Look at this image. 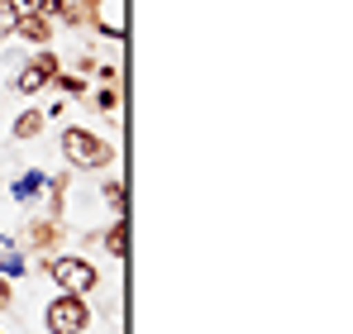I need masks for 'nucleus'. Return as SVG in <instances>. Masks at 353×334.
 Masks as SVG:
<instances>
[{
  "mask_svg": "<svg viewBox=\"0 0 353 334\" xmlns=\"http://www.w3.org/2000/svg\"><path fill=\"white\" fill-rule=\"evenodd\" d=\"M14 34L29 39V43H48V39H53V19H48V14H19Z\"/></svg>",
  "mask_w": 353,
  "mask_h": 334,
  "instance_id": "obj_5",
  "label": "nucleus"
},
{
  "mask_svg": "<svg viewBox=\"0 0 353 334\" xmlns=\"http://www.w3.org/2000/svg\"><path fill=\"white\" fill-rule=\"evenodd\" d=\"M53 77H58V53H34V62L19 72V91L34 96V91H43Z\"/></svg>",
  "mask_w": 353,
  "mask_h": 334,
  "instance_id": "obj_4",
  "label": "nucleus"
},
{
  "mask_svg": "<svg viewBox=\"0 0 353 334\" xmlns=\"http://www.w3.org/2000/svg\"><path fill=\"white\" fill-rule=\"evenodd\" d=\"M96 106H101V110H115V106H119V91H115V86H101V91H96Z\"/></svg>",
  "mask_w": 353,
  "mask_h": 334,
  "instance_id": "obj_11",
  "label": "nucleus"
},
{
  "mask_svg": "<svg viewBox=\"0 0 353 334\" xmlns=\"http://www.w3.org/2000/svg\"><path fill=\"white\" fill-rule=\"evenodd\" d=\"M58 81V91H67V96H81L86 86H81V77H53Z\"/></svg>",
  "mask_w": 353,
  "mask_h": 334,
  "instance_id": "obj_12",
  "label": "nucleus"
},
{
  "mask_svg": "<svg viewBox=\"0 0 353 334\" xmlns=\"http://www.w3.org/2000/svg\"><path fill=\"white\" fill-rule=\"evenodd\" d=\"M19 14H24V10H19L14 0H0V34H14V24H19Z\"/></svg>",
  "mask_w": 353,
  "mask_h": 334,
  "instance_id": "obj_9",
  "label": "nucleus"
},
{
  "mask_svg": "<svg viewBox=\"0 0 353 334\" xmlns=\"http://www.w3.org/2000/svg\"><path fill=\"white\" fill-rule=\"evenodd\" d=\"M10 301H14V291H10V282L0 277V311H5V306H10Z\"/></svg>",
  "mask_w": 353,
  "mask_h": 334,
  "instance_id": "obj_13",
  "label": "nucleus"
},
{
  "mask_svg": "<svg viewBox=\"0 0 353 334\" xmlns=\"http://www.w3.org/2000/svg\"><path fill=\"white\" fill-rule=\"evenodd\" d=\"M62 153H67L72 167H110L115 163V148L105 139H96L91 129H77V124L62 129Z\"/></svg>",
  "mask_w": 353,
  "mask_h": 334,
  "instance_id": "obj_1",
  "label": "nucleus"
},
{
  "mask_svg": "<svg viewBox=\"0 0 353 334\" xmlns=\"http://www.w3.org/2000/svg\"><path fill=\"white\" fill-rule=\"evenodd\" d=\"M43 320H48V334H81L86 325H91V311H86V301H81V296L62 291L58 301L43 311Z\"/></svg>",
  "mask_w": 353,
  "mask_h": 334,
  "instance_id": "obj_2",
  "label": "nucleus"
},
{
  "mask_svg": "<svg viewBox=\"0 0 353 334\" xmlns=\"http://www.w3.org/2000/svg\"><path fill=\"white\" fill-rule=\"evenodd\" d=\"M124 239H129V224H124V215H119V220L105 229V248H110L115 258H124Z\"/></svg>",
  "mask_w": 353,
  "mask_h": 334,
  "instance_id": "obj_7",
  "label": "nucleus"
},
{
  "mask_svg": "<svg viewBox=\"0 0 353 334\" xmlns=\"http://www.w3.org/2000/svg\"><path fill=\"white\" fill-rule=\"evenodd\" d=\"M39 129H43V115L39 110H24L19 119H14V134H19V139H34Z\"/></svg>",
  "mask_w": 353,
  "mask_h": 334,
  "instance_id": "obj_8",
  "label": "nucleus"
},
{
  "mask_svg": "<svg viewBox=\"0 0 353 334\" xmlns=\"http://www.w3.org/2000/svg\"><path fill=\"white\" fill-rule=\"evenodd\" d=\"M53 244H62L58 220H34L29 224V248H53Z\"/></svg>",
  "mask_w": 353,
  "mask_h": 334,
  "instance_id": "obj_6",
  "label": "nucleus"
},
{
  "mask_svg": "<svg viewBox=\"0 0 353 334\" xmlns=\"http://www.w3.org/2000/svg\"><path fill=\"white\" fill-rule=\"evenodd\" d=\"M48 277L58 282L62 291L81 296V291H91V286L101 282V273H96L86 258H72V253H67V258H53V263H48Z\"/></svg>",
  "mask_w": 353,
  "mask_h": 334,
  "instance_id": "obj_3",
  "label": "nucleus"
},
{
  "mask_svg": "<svg viewBox=\"0 0 353 334\" xmlns=\"http://www.w3.org/2000/svg\"><path fill=\"white\" fill-rule=\"evenodd\" d=\"M105 201H110L115 215H124V181H110V186H105Z\"/></svg>",
  "mask_w": 353,
  "mask_h": 334,
  "instance_id": "obj_10",
  "label": "nucleus"
}]
</instances>
